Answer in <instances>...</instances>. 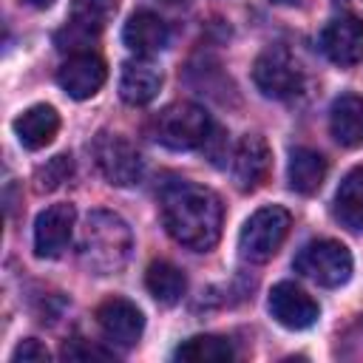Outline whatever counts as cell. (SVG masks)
Wrapping results in <instances>:
<instances>
[{
	"mask_svg": "<svg viewBox=\"0 0 363 363\" xmlns=\"http://www.w3.org/2000/svg\"><path fill=\"white\" fill-rule=\"evenodd\" d=\"M116 11V0H74L71 3V23L57 34L60 51H74L82 54L85 45L102 31V26L111 20Z\"/></svg>",
	"mask_w": 363,
	"mask_h": 363,
	"instance_id": "obj_8",
	"label": "cell"
},
{
	"mask_svg": "<svg viewBox=\"0 0 363 363\" xmlns=\"http://www.w3.org/2000/svg\"><path fill=\"white\" fill-rule=\"evenodd\" d=\"M122 40L130 51L136 54H156L167 45L170 31L164 26V20L153 11H136L128 17L125 28H122Z\"/></svg>",
	"mask_w": 363,
	"mask_h": 363,
	"instance_id": "obj_17",
	"label": "cell"
},
{
	"mask_svg": "<svg viewBox=\"0 0 363 363\" xmlns=\"http://www.w3.org/2000/svg\"><path fill=\"white\" fill-rule=\"evenodd\" d=\"M210 113L196 102H173L153 119V136L170 150H193L210 139Z\"/></svg>",
	"mask_w": 363,
	"mask_h": 363,
	"instance_id": "obj_3",
	"label": "cell"
},
{
	"mask_svg": "<svg viewBox=\"0 0 363 363\" xmlns=\"http://www.w3.org/2000/svg\"><path fill=\"white\" fill-rule=\"evenodd\" d=\"M65 357H71V360H111V352H105V349H99V346H88L85 340H77V346H65V352H62Z\"/></svg>",
	"mask_w": 363,
	"mask_h": 363,
	"instance_id": "obj_25",
	"label": "cell"
},
{
	"mask_svg": "<svg viewBox=\"0 0 363 363\" xmlns=\"http://www.w3.org/2000/svg\"><path fill=\"white\" fill-rule=\"evenodd\" d=\"M286 233H289V213L278 204L261 207L241 227L238 252H241V258H247L252 264H264L281 250Z\"/></svg>",
	"mask_w": 363,
	"mask_h": 363,
	"instance_id": "obj_4",
	"label": "cell"
},
{
	"mask_svg": "<svg viewBox=\"0 0 363 363\" xmlns=\"http://www.w3.org/2000/svg\"><path fill=\"white\" fill-rule=\"evenodd\" d=\"M94 159L99 173L116 187H130L142 179V156L119 133H99L94 139Z\"/></svg>",
	"mask_w": 363,
	"mask_h": 363,
	"instance_id": "obj_7",
	"label": "cell"
},
{
	"mask_svg": "<svg viewBox=\"0 0 363 363\" xmlns=\"http://www.w3.org/2000/svg\"><path fill=\"white\" fill-rule=\"evenodd\" d=\"M164 3H179V0H164Z\"/></svg>",
	"mask_w": 363,
	"mask_h": 363,
	"instance_id": "obj_29",
	"label": "cell"
},
{
	"mask_svg": "<svg viewBox=\"0 0 363 363\" xmlns=\"http://www.w3.org/2000/svg\"><path fill=\"white\" fill-rule=\"evenodd\" d=\"M133 235L130 227L108 210H94L85 218L82 235H79V258L82 264L96 275L119 272L130 258Z\"/></svg>",
	"mask_w": 363,
	"mask_h": 363,
	"instance_id": "obj_2",
	"label": "cell"
},
{
	"mask_svg": "<svg viewBox=\"0 0 363 363\" xmlns=\"http://www.w3.org/2000/svg\"><path fill=\"white\" fill-rule=\"evenodd\" d=\"M108 79V68L105 62L91 54V51H82V54H71L60 71H57V82L60 88L71 96V99H91Z\"/></svg>",
	"mask_w": 363,
	"mask_h": 363,
	"instance_id": "obj_10",
	"label": "cell"
},
{
	"mask_svg": "<svg viewBox=\"0 0 363 363\" xmlns=\"http://www.w3.org/2000/svg\"><path fill=\"white\" fill-rule=\"evenodd\" d=\"M346 3H363V0H346Z\"/></svg>",
	"mask_w": 363,
	"mask_h": 363,
	"instance_id": "obj_28",
	"label": "cell"
},
{
	"mask_svg": "<svg viewBox=\"0 0 363 363\" xmlns=\"http://www.w3.org/2000/svg\"><path fill=\"white\" fill-rule=\"evenodd\" d=\"M320 48L340 68L363 62V20L357 17L329 20L326 28L320 31Z\"/></svg>",
	"mask_w": 363,
	"mask_h": 363,
	"instance_id": "obj_13",
	"label": "cell"
},
{
	"mask_svg": "<svg viewBox=\"0 0 363 363\" xmlns=\"http://www.w3.org/2000/svg\"><path fill=\"white\" fill-rule=\"evenodd\" d=\"M162 224L173 241L193 252H207L221 238V199L201 184L176 182L162 193Z\"/></svg>",
	"mask_w": 363,
	"mask_h": 363,
	"instance_id": "obj_1",
	"label": "cell"
},
{
	"mask_svg": "<svg viewBox=\"0 0 363 363\" xmlns=\"http://www.w3.org/2000/svg\"><path fill=\"white\" fill-rule=\"evenodd\" d=\"M289 187L301 196H312L326 179V159L312 147H295L286 164Z\"/></svg>",
	"mask_w": 363,
	"mask_h": 363,
	"instance_id": "obj_19",
	"label": "cell"
},
{
	"mask_svg": "<svg viewBox=\"0 0 363 363\" xmlns=\"http://www.w3.org/2000/svg\"><path fill=\"white\" fill-rule=\"evenodd\" d=\"M176 360H184V363H224V360H233V346H230L227 337H218V335H196V337H187L176 349Z\"/></svg>",
	"mask_w": 363,
	"mask_h": 363,
	"instance_id": "obj_22",
	"label": "cell"
},
{
	"mask_svg": "<svg viewBox=\"0 0 363 363\" xmlns=\"http://www.w3.org/2000/svg\"><path fill=\"white\" fill-rule=\"evenodd\" d=\"M11 360H14V363H37V360H48V349H45L40 340L28 337V340H23V343L11 352Z\"/></svg>",
	"mask_w": 363,
	"mask_h": 363,
	"instance_id": "obj_24",
	"label": "cell"
},
{
	"mask_svg": "<svg viewBox=\"0 0 363 363\" xmlns=\"http://www.w3.org/2000/svg\"><path fill=\"white\" fill-rule=\"evenodd\" d=\"M71 173H74L71 156H68V153H60V156L48 159L45 164H40V167L34 170V187H37L40 193H51V190H57L62 182H68Z\"/></svg>",
	"mask_w": 363,
	"mask_h": 363,
	"instance_id": "obj_23",
	"label": "cell"
},
{
	"mask_svg": "<svg viewBox=\"0 0 363 363\" xmlns=\"http://www.w3.org/2000/svg\"><path fill=\"white\" fill-rule=\"evenodd\" d=\"M335 218L352 230L360 233L363 230V167H354L343 176L337 193H335Z\"/></svg>",
	"mask_w": 363,
	"mask_h": 363,
	"instance_id": "obj_20",
	"label": "cell"
},
{
	"mask_svg": "<svg viewBox=\"0 0 363 363\" xmlns=\"http://www.w3.org/2000/svg\"><path fill=\"white\" fill-rule=\"evenodd\" d=\"M252 82L258 85V91L264 96L286 99V96L298 94V88L303 82V71L289 48L269 45L267 51L258 54V60L252 65Z\"/></svg>",
	"mask_w": 363,
	"mask_h": 363,
	"instance_id": "obj_6",
	"label": "cell"
},
{
	"mask_svg": "<svg viewBox=\"0 0 363 363\" xmlns=\"http://www.w3.org/2000/svg\"><path fill=\"white\" fill-rule=\"evenodd\" d=\"M26 3H28V6H34V9H48L54 0H26Z\"/></svg>",
	"mask_w": 363,
	"mask_h": 363,
	"instance_id": "obj_26",
	"label": "cell"
},
{
	"mask_svg": "<svg viewBox=\"0 0 363 363\" xmlns=\"http://www.w3.org/2000/svg\"><path fill=\"white\" fill-rule=\"evenodd\" d=\"M295 269L315 281L318 286H340L352 275V252L335 238H318L301 247L295 255Z\"/></svg>",
	"mask_w": 363,
	"mask_h": 363,
	"instance_id": "obj_5",
	"label": "cell"
},
{
	"mask_svg": "<svg viewBox=\"0 0 363 363\" xmlns=\"http://www.w3.org/2000/svg\"><path fill=\"white\" fill-rule=\"evenodd\" d=\"M272 3H281V6H286V3H295V0H272Z\"/></svg>",
	"mask_w": 363,
	"mask_h": 363,
	"instance_id": "obj_27",
	"label": "cell"
},
{
	"mask_svg": "<svg viewBox=\"0 0 363 363\" xmlns=\"http://www.w3.org/2000/svg\"><path fill=\"white\" fill-rule=\"evenodd\" d=\"M57 130H60V113L51 105H31L14 119V136L28 150H40L51 145Z\"/></svg>",
	"mask_w": 363,
	"mask_h": 363,
	"instance_id": "obj_15",
	"label": "cell"
},
{
	"mask_svg": "<svg viewBox=\"0 0 363 363\" xmlns=\"http://www.w3.org/2000/svg\"><path fill=\"white\" fill-rule=\"evenodd\" d=\"M77 210L71 204H51L34 221V252L40 258H57L71 241Z\"/></svg>",
	"mask_w": 363,
	"mask_h": 363,
	"instance_id": "obj_11",
	"label": "cell"
},
{
	"mask_svg": "<svg viewBox=\"0 0 363 363\" xmlns=\"http://www.w3.org/2000/svg\"><path fill=\"white\" fill-rule=\"evenodd\" d=\"M267 306H269V315L286 329H309L320 315L318 303L289 281H281L272 286Z\"/></svg>",
	"mask_w": 363,
	"mask_h": 363,
	"instance_id": "obj_14",
	"label": "cell"
},
{
	"mask_svg": "<svg viewBox=\"0 0 363 363\" xmlns=\"http://www.w3.org/2000/svg\"><path fill=\"white\" fill-rule=\"evenodd\" d=\"M329 130L337 145L360 147L363 145V96L343 94L329 108Z\"/></svg>",
	"mask_w": 363,
	"mask_h": 363,
	"instance_id": "obj_16",
	"label": "cell"
},
{
	"mask_svg": "<svg viewBox=\"0 0 363 363\" xmlns=\"http://www.w3.org/2000/svg\"><path fill=\"white\" fill-rule=\"evenodd\" d=\"M96 323L102 335L116 346H133L142 337L145 318L128 298H108L96 306Z\"/></svg>",
	"mask_w": 363,
	"mask_h": 363,
	"instance_id": "obj_12",
	"label": "cell"
},
{
	"mask_svg": "<svg viewBox=\"0 0 363 363\" xmlns=\"http://www.w3.org/2000/svg\"><path fill=\"white\" fill-rule=\"evenodd\" d=\"M162 88V74L147 60H130L122 65L119 77V94L128 105H147L156 99Z\"/></svg>",
	"mask_w": 363,
	"mask_h": 363,
	"instance_id": "obj_18",
	"label": "cell"
},
{
	"mask_svg": "<svg viewBox=\"0 0 363 363\" xmlns=\"http://www.w3.org/2000/svg\"><path fill=\"white\" fill-rule=\"evenodd\" d=\"M145 286L162 306H173L182 301V295L187 289V278L170 261H153L145 272Z\"/></svg>",
	"mask_w": 363,
	"mask_h": 363,
	"instance_id": "obj_21",
	"label": "cell"
},
{
	"mask_svg": "<svg viewBox=\"0 0 363 363\" xmlns=\"http://www.w3.org/2000/svg\"><path fill=\"white\" fill-rule=\"evenodd\" d=\"M269 167H272V153H269V145H267L264 136L252 133V136H244L235 145V150H233V182L241 193L258 190L267 182Z\"/></svg>",
	"mask_w": 363,
	"mask_h": 363,
	"instance_id": "obj_9",
	"label": "cell"
}]
</instances>
